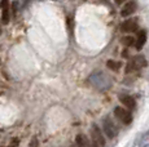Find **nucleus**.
I'll list each match as a JSON object with an SVG mask.
<instances>
[{
  "label": "nucleus",
  "instance_id": "nucleus-14",
  "mask_svg": "<svg viewBox=\"0 0 149 147\" xmlns=\"http://www.w3.org/2000/svg\"><path fill=\"white\" fill-rule=\"evenodd\" d=\"M147 141H149V129H148L147 132H144L139 138H137V141H136L135 145L141 147L143 145H145V142H147Z\"/></svg>",
  "mask_w": 149,
  "mask_h": 147
},
{
  "label": "nucleus",
  "instance_id": "nucleus-10",
  "mask_svg": "<svg viewBox=\"0 0 149 147\" xmlns=\"http://www.w3.org/2000/svg\"><path fill=\"white\" fill-rule=\"evenodd\" d=\"M145 41H147V31L145 30H140L137 32V36H136V43H135V47L137 50H141V48L144 47Z\"/></svg>",
  "mask_w": 149,
  "mask_h": 147
},
{
  "label": "nucleus",
  "instance_id": "nucleus-18",
  "mask_svg": "<svg viewBox=\"0 0 149 147\" xmlns=\"http://www.w3.org/2000/svg\"><path fill=\"white\" fill-rule=\"evenodd\" d=\"M29 3H30V0H24V1H22V4H24V5H22V7H26Z\"/></svg>",
  "mask_w": 149,
  "mask_h": 147
},
{
  "label": "nucleus",
  "instance_id": "nucleus-6",
  "mask_svg": "<svg viewBox=\"0 0 149 147\" xmlns=\"http://www.w3.org/2000/svg\"><path fill=\"white\" fill-rule=\"evenodd\" d=\"M77 147H99V145L92 141V138L87 137L86 134H78L75 137Z\"/></svg>",
  "mask_w": 149,
  "mask_h": 147
},
{
  "label": "nucleus",
  "instance_id": "nucleus-8",
  "mask_svg": "<svg viewBox=\"0 0 149 147\" xmlns=\"http://www.w3.org/2000/svg\"><path fill=\"white\" fill-rule=\"evenodd\" d=\"M119 101L126 109H128L130 111L136 109V101L132 95H128V94H121L119 95Z\"/></svg>",
  "mask_w": 149,
  "mask_h": 147
},
{
  "label": "nucleus",
  "instance_id": "nucleus-15",
  "mask_svg": "<svg viewBox=\"0 0 149 147\" xmlns=\"http://www.w3.org/2000/svg\"><path fill=\"white\" fill-rule=\"evenodd\" d=\"M126 74H131V72H135V71H139V69H137V66L135 65V62L132 61V58L130 59V61L127 62V65H126Z\"/></svg>",
  "mask_w": 149,
  "mask_h": 147
},
{
  "label": "nucleus",
  "instance_id": "nucleus-21",
  "mask_svg": "<svg viewBox=\"0 0 149 147\" xmlns=\"http://www.w3.org/2000/svg\"><path fill=\"white\" fill-rule=\"evenodd\" d=\"M0 34H1V26H0Z\"/></svg>",
  "mask_w": 149,
  "mask_h": 147
},
{
  "label": "nucleus",
  "instance_id": "nucleus-16",
  "mask_svg": "<svg viewBox=\"0 0 149 147\" xmlns=\"http://www.w3.org/2000/svg\"><path fill=\"white\" fill-rule=\"evenodd\" d=\"M17 9H18V1H13L12 3V14L16 17V14H17Z\"/></svg>",
  "mask_w": 149,
  "mask_h": 147
},
{
  "label": "nucleus",
  "instance_id": "nucleus-11",
  "mask_svg": "<svg viewBox=\"0 0 149 147\" xmlns=\"http://www.w3.org/2000/svg\"><path fill=\"white\" fill-rule=\"evenodd\" d=\"M132 61L135 62V65L137 66V69H139V70H141V69H144V67H147V65H148V62H147V59H145V57H144V56H141V54L134 56V57H132Z\"/></svg>",
  "mask_w": 149,
  "mask_h": 147
},
{
  "label": "nucleus",
  "instance_id": "nucleus-5",
  "mask_svg": "<svg viewBox=\"0 0 149 147\" xmlns=\"http://www.w3.org/2000/svg\"><path fill=\"white\" fill-rule=\"evenodd\" d=\"M10 7L9 5V0H0V9H1V23L8 25L10 21V16H12V12H10Z\"/></svg>",
  "mask_w": 149,
  "mask_h": 147
},
{
  "label": "nucleus",
  "instance_id": "nucleus-17",
  "mask_svg": "<svg viewBox=\"0 0 149 147\" xmlns=\"http://www.w3.org/2000/svg\"><path fill=\"white\" fill-rule=\"evenodd\" d=\"M125 1H126V0H114V3H116L117 5H122Z\"/></svg>",
  "mask_w": 149,
  "mask_h": 147
},
{
  "label": "nucleus",
  "instance_id": "nucleus-20",
  "mask_svg": "<svg viewBox=\"0 0 149 147\" xmlns=\"http://www.w3.org/2000/svg\"><path fill=\"white\" fill-rule=\"evenodd\" d=\"M141 147H149V143H145V145H143Z\"/></svg>",
  "mask_w": 149,
  "mask_h": 147
},
{
  "label": "nucleus",
  "instance_id": "nucleus-4",
  "mask_svg": "<svg viewBox=\"0 0 149 147\" xmlns=\"http://www.w3.org/2000/svg\"><path fill=\"white\" fill-rule=\"evenodd\" d=\"M90 134H91V138H92V141H95L97 145H99V147H104L105 146L107 141H105V138H104V134H102L101 128H100L97 124L93 123L92 125H91Z\"/></svg>",
  "mask_w": 149,
  "mask_h": 147
},
{
  "label": "nucleus",
  "instance_id": "nucleus-9",
  "mask_svg": "<svg viewBox=\"0 0 149 147\" xmlns=\"http://www.w3.org/2000/svg\"><path fill=\"white\" fill-rule=\"evenodd\" d=\"M136 10V3L135 1H128L123 5V8L121 9V16L122 17H128L131 14H134Z\"/></svg>",
  "mask_w": 149,
  "mask_h": 147
},
{
  "label": "nucleus",
  "instance_id": "nucleus-7",
  "mask_svg": "<svg viewBox=\"0 0 149 147\" xmlns=\"http://www.w3.org/2000/svg\"><path fill=\"white\" fill-rule=\"evenodd\" d=\"M139 29V25H137V21L134 18H130V19H126L125 22H122L121 25V31L122 32H126V34H130V32H135Z\"/></svg>",
  "mask_w": 149,
  "mask_h": 147
},
{
  "label": "nucleus",
  "instance_id": "nucleus-19",
  "mask_svg": "<svg viewBox=\"0 0 149 147\" xmlns=\"http://www.w3.org/2000/svg\"><path fill=\"white\" fill-rule=\"evenodd\" d=\"M17 142H18V141H14V142H13V145H10L9 147H16V145H17Z\"/></svg>",
  "mask_w": 149,
  "mask_h": 147
},
{
  "label": "nucleus",
  "instance_id": "nucleus-13",
  "mask_svg": "<svg viewBox=\"0 0 149 147\" xmlns=\"http://www.w3.org/2000/svg\"><path fill=\"white\" fill-rule=\"evenodd\" d=\"M121 43H122V45H125L126 48H128V47H132V45L136 43V40L134 36L126 35V36H123V38H121Z\"/></svg>",
  "mask_w": 149,
  "mask_h": 147
},
{
  "label": "nucleus",
  "instance_id": "nucleus-12",
  "mask_svg": "<svg viewBox=\"0 0 149 147\" xmlns=\"http://www.w3.org/2000/svg\"><path fill=\"white\" fill-rule=\"evenodd\" d=\"M107 67L110 69L111 71H119L122 67V63L119 61H114V59H109L107 61Z\"/></svg>",
  "mask_w": 149,
  "mask_h": 147
},
{
  "label": "nucleus",
  "instance_id": "nucleus-2",
  "mask_svg": "<svg viewBox=\"0 0 149 147\" xmlns=\"http://www.w3.org/2000/svg\"><path fill=\"white\" fill-rule=\"evenodd\" d=\"M102 132L107 134L108 138H110V139H113V138H116L117 135H118V126L116 125V123L113 121V119L110 116H105L102 119Z\"/></svg>",
  "mask_w": 149,
  "mask_h": 147
},
{
  "label": "nucleus",
  "instance_id": "nucleus-1",
  "mask_svg": "<svg viewBox=\"0 0 149 147\" xmlns=\"http://www.w3.org/2000/svg\"><path fill=\"white\" fill-rule=\"evenodd\" d=\"M88 81L90 84L97 90H108L111 87L113 81H111V78L108 75L107 72L101 71V70H96L90 75L88 78Z\"/></svg>",
  "mask_w": 149,
  "mask_h": 147
},
{
  "label": "nucleus",
  "instance_id": "nucleus-3",
  "mask_svg": "<svg viewBox=\"0 0 149 147\" xmlns=\"http://www.w3.org/2000/svg\"><path fill=\"white\" fill-rule=\"evenodd\" d=\"M114 116L118 119L122 124L125 125H128V124L132 123V114L128 109H125V107H121V106H117L114 109Z\"/></svg>",
  "mask_w": 149,
  "mask_h": 147
}]
</instances>
